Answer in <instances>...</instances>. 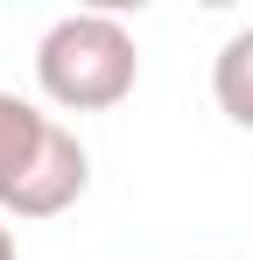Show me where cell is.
Wrapping results in <instances>:
<instances>
[{
  "mask_svg": "<svg viewBox=\"0 0 253 260\" xmlns=\"http://www.w3.org/2000/svg\"><path fill=\"white\" fill-rule=\"evenodd\" d=\"M141 78V49L113 14H64L36 43V85L56 113H113Z\"/></svg>",
  "mask_w": 253,
  "mask_h": 260,
  "instance_id": "cell-2",
  "label": "cell"
},
{
  "mask_svg": "<svg viewBox=\"0 0 253 260\" xmlns=\"http://www.w3.org/2000/svg\"><path fill=\"white\" fill-rule=\"evenodd\" d=\"M0 260H21V253H14V232H7V225H0Z\"/></svg>",
  "mask_w": 253,
  "mask_h": 260,
  "instance_id": "cell-4",
  "label": "cell"
},
{
  "mask_svg": "<svg viewBox=\"0 0 253 260\" xmlns=\"http://www.w3.org/2000/svg\"><path fill=\"white\" fill-rule=\"evenodd\" d=\"M211 99L232 127H253V28L225 36L218 56H211Z\"/></svg>",
  "mask_w": 253,
  "mask_h": 260,
  "instance_id": "cell-3",
  "label": "cell"
},
{
  "mask_svg": "<svg viewBox=\"0 0 253 260\" xmlns=\"http://www.w3.org/2000/svg\"><path fill=\"white\" fill-rule=\"evenodd\" d=\"M91 183L84 141L56 113L0 91V211L7 218H64Z\"/></svg>",
  "mask_w": 253,
  "mask_h": 260,
  "instance_id": "cell-1",
  "label": "cell"
}]
</instances>
